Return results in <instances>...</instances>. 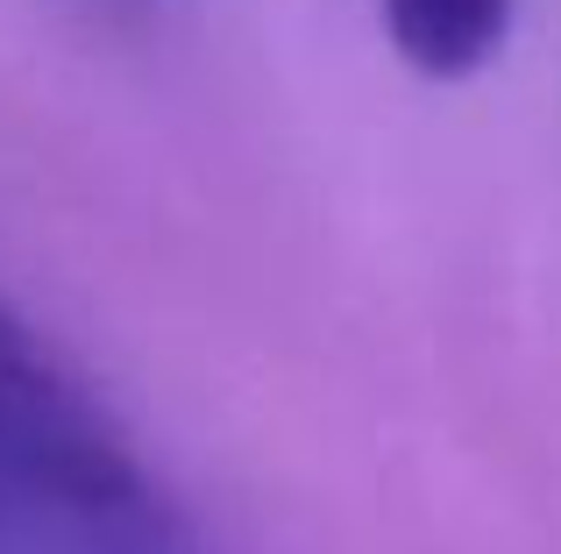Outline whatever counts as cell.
Segmentation results:
<instances>
[{
	"instance_id": "6da1fadb",
	"label": "cell",
	"mask_w": 561,
	"mask_h": 554,
	"mask_svg": "<svg viewBox=\"0 0 561 554\" xmlns=\"http://www.w3.org/2000/svg\"><path fill=\"white\" fill-rule=\"evenodd\" d=\"M0 554H214L79 370L0 299Z\"/></svg>"
},
{
	"instance_id": "7a4b0ae2",
	"label": "cell",
	"mask_w": 561,
	"mask_h": 554,
	"mask_svg": "<svg viewBox=\"0 0 561 554\" xmlns=\"http://www.w3.org/2000/svg\"><path fill=\"white\" fill-rule=\"evenodd\" d=\"M377 14L420 79H469L512 36V0H377Z\"/></svg>"
}]
</instances>
